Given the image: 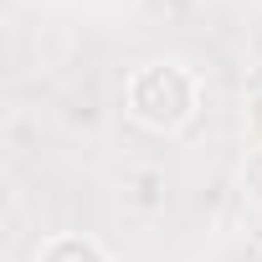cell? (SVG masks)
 Returning a JSON list of instances; mask_svg holds the SVG:
<instances>
[{
	"instance_id": "4",
	"label": "cell",
	"mask_w": 262,
	"mask_h": 262,
	"mask_svg": "<svg viewBox=\"0 0 262 262\" xmlns=\"http://www.w3.org/2000/svg\"><path fill=\"white\" fill-rule=\"evenodd\" d=\"M247 128H252V144H262V93L247 103Z\"/></svg>"
},
{
	"instance_id": "1",
	"label": "cell",
	"mask_w": 262,
	"mask_h": 262,
	"mask_svg": "<svg viewBox=\"0 0 262 262\" xmlns=\"http://www.w3.org/2000/svg\"><path fill=\"white\" fill-rule=\"evenodd\" d=\"M123 108L149 134H175L201 108V82L185 62H139L123 82Z\"/></svg>"
},
{
	"instance_id": "2",
	"label": "cell",
	"mask_w": 262,
	"mask_h": 262,
	"mask_svg": "<svg viewBox=\"0 0 262 262\" xmlns=\"http://www.w3.org/2000/svg\"><path fill=\"white\" fill-rule=\"evenodd\" d=\"M31 262H113V257H108L103 242H93V236H82V231H57V236H47V242L36 247Z\"/></svg>"
},
{
	"instance_id": "3",
	"label": "cell",
	"mask_w": 262,
	"mask_h": 262,
	"mask_svg": "<svg viewBox=\"0 0 262 262\" xmlns=\"http://www.w3.org/2000/svg\"><path fill=\"white\" fill-rule=\"evenodd\" d=\"M236 190L252 211H262V144H252L242 155V170H236Z\"/></svg>"
}]
</instances>
